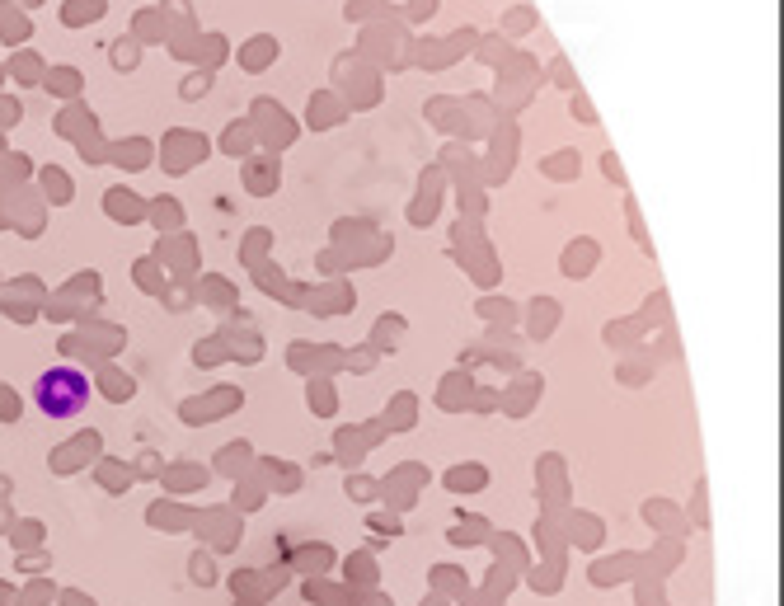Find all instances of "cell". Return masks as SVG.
<instances>
[{
	"instance_id": "cell-1",
	"label": "cell",
	"mask_w": 784,
	"mask_h": 606,
	"mask_svg": "<svg viewBox=\"0 0 784 606\" xmlns=\"http://www.w3.org/2000/svg\"><path fill=\"white\" fill-rule=\"evenodd\" d=\"M90 400V381L76 372V367H57V372H47L38 381V409L52 414V419H71L80 414Z\"/></svg>"
}]
</instances>
